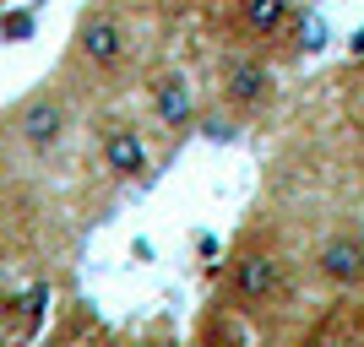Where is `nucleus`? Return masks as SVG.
Listing matches in <instances>:
<instances>
[{
  "label": "nucleus",
  "instance_id": "1",
  "mask_svg": "<svg viewBox=\"0 0 364 347\" xmlns=\"http://www.w3.org/2000/svg\"><path fill=\"white\" fill-rule=\"evenodd\" d=\"M125 60H131V28L114 6H87L71 28V65L92 82H109L120 76Z\"/></svg>",
  "mask_w": 364,
  "mask_h": 347
},
{
  "label": "nucleus",
  "instance_id": "2",
  "mask_svg": "<svg viewBox=\"0 0 364 347\" xmlns=\"http://www.w3.org/2000/svg\"><path fill=\"white\" fill-rule=\"evenodd\" d=\"M228 299L245 315H261V309H277L289 299V260L277 255L272 244H240L234 260H228Z\"/></svg>",
  "mask_w": 364,
  "mask_h": 347
},
{
  "label": "nucleus",
  "instance_id": "3",
  "mask_svg": "<svg viewBox=\"0 0 364 347\" xmlns=\"http://www.w3.org/2000/svg\"><path fill=\"white\" fill-rule=\"evenodd\" d=\"M218 98L234 114H261L277 98V76L256 49H223L218 55Z\"/></svg>",
  "mask_w": 364,
  "mask_h": 347
},
{
  "label": "nucleus",
  "instance_id": "4",
  "mask_svg": "<svg viewBox=\"0 0 364 347\" xmlns=\"http://www.w3.org/2000/svg\"><path fill=\"white\" fill-rule=\"evenodd\" d=\"M11 136L22 141L28 152L49 158V152H60V141L71 136V98L60 87H38L28 92L11 114Z\"/></svg>",
  "mask_w": 364,
  "mask_h": 347
},
{
  "label": "nucleus",
  "instance_id": "5",
  "mask_svg": "<svg viewBox=\"0 0 364 347\" xmlns=\"http://www.w3.org/2000/svg\"><path fill=\"white\" fill-rule=\"evenodd\" d=\"M98 158L120 184H141L152 174V147L136 120H104L98 125Z\"/></svg>",
  "mask_w": 364,
  "mask_h": 347
},
{
  "label": "nucleus",
  "instance_id": "6",
  "mask_svg": "<svg viewBox=\"0 0 364 347\" xmlns=\"http://www.w3.org/2000/svg\"><path fill=\"white\" fill-rule=\"evenodd\" d=\"M147 104H152V120L164 125L168 136H191L201 125V104H196V87L185 71H158L147 87Z\"/></svg>",
  "mask_w": 364,
  "mask_h": 347
},
{
  "label": "nucleus",
  "instance_id": "7",
  "mask_svg": "<svg viewBox=\"0 0 364 347\" xmlns=\"http://www.w3.org/2000/svg\"><path fill=\"white\" fill-rule=\"evenodd\" d=\"M316 277L326 287H359L364 282V233L359 228H337L326 239L316 244V255H310Z\"/></svg>",
  "mask_w": 364,
  "mask_h": 347
},
{
  "label": "nucleus",
  "instance_id": "8",
  "mask_svg": "<svg viewBox=\"0 0 364 347\" xmlns=\"http://www.w3.org/2000/svg\"><path fill=\"white\" fill-rule=\"evenodd\" d=\"M294 16H299V0H240V22L250 38H289Z\"/></svg>",
  "mask_w": 364,
  "mask_h": 347
},
{
  "label": "nucleus",
  "instance_id": "9",
  "mask_svg": "<svg viewBox=\"0 0 364 347\" xmlns=\"http://www.w3.org/2000/svg\"><path fill=\"white\" fill-rule=\"evenodd\" d=\"M289 33L299 38L294 49H321V44H326V22H321V16H294Z\"/></svg>",
  "mask_w": 364,
  "mask_h": 347
},
{
  "label": "nucleus",
  "instance_id": "10",
  "mask_svg": "<svg viewBox=\"0 0 364 347\" xmlns=\"http://www.w3.org/2000/svg\"><path fill=\"white\" fill-rule=\"evenodd\" d=\"M213 326H218V336H213V347H245V336H240V326H234V320H228V315H218V320H213Z\"/></svg>",
  "mask_w": 364,
  "mask_h": 347
},
{
  "label": "nucleus",
  "instance_id": "11",
  "mask_svg": "<svg viewBox=\"0 0 364 347\" xmlns=\"http://www.w3.org/2000/svg\"><path fill=\"white\" fill-rule=\"evenodd\" d=\"M310 347H332V342H310Z\"/></svg>",
  "mask_w": 364,
  "mask_h": 347
}]
</instances>
